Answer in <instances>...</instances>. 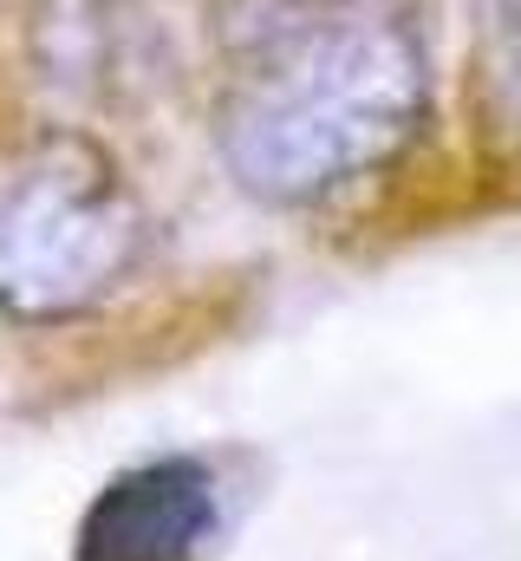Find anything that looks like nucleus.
Returning a JSON list of instances; mask_svg holds the SVG:
<instances>
[{
    "label": "nucleus",
    "mask_w": 521,
    "mask_h": 561,
    "mask_svg": "<svg viewBox=\"0 0 521 561\" xmlns=\"http://www.w3.org/2000/svg\"><path fill=\"white\" fill-rule=\"evenodd\" d=\"M424 125V46L372 0H248L229 26L216 150L267 209L385 170Z\"/></svg>",
    "instance_id": "obj_1"
},
{
    "label": "nucleus",
    "mask_w": 521,
    "mask_h": 561,
    "mask_svg": "<svg viewBox=\"0 0 521 561\" xmlns=\"http://www.w3.org/2000/svg\"><path fill=\"white\" fill-rule=\"evenodd\" d=\"M150 255V209L118 157L72 125L0 144V320L105 307Z\"/></svg>",
    "instance_id": "obj_2"
},
{
    "label": "nucleus",
    "mask_w": 521,
    "mask_h": 561,
    "mask_svg": "<svg viewBox=\"0 0 521 561\" xmlns=\"http://www.w3.org/2000/svg\"><path fill=\"white\" fill-rule=\"evenodd\" d=\"M26 53L53 92L99 112H130L176 79V46L143 0H33Z\"/></svg>",
    "instance_id": "obj_3"
},
{
    "label": "nucleus",
    "mask_w": 521,
    "mask_h": 561,
    "mask_svg": "<svg viewBox=\"0 0 521 561\" xmlns=\"http://www.w3.org/2000/svg\"><path fill=\"white\" fill-rule=\"evenodd\" d=\"M222 536V477L209 457H143L79 516L72 561H202Z\"/></svg>",
    "instance_id": "obj_4"
}]
</instances>
